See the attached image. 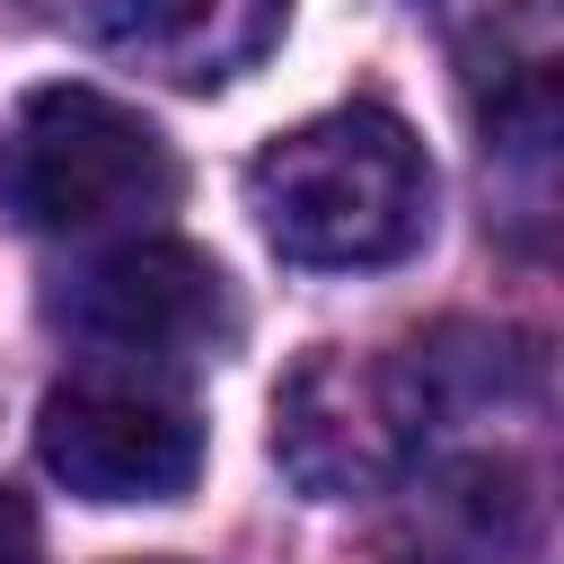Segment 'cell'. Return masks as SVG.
Wrapping results in <instances>:
<instances>
[{
  "label": "cell",
  "mask_w": 564,
  "mask_h": 564,
  "mask_svg": "<svg viewBox=\"0 0 564 564\" xmlns=\"http://www.w3.org/2000/svg\"><path fill=\"white\" fill-rule=\"evenodd\" d=\"M247 203L273 256L308 273H370L432 238V159L388 106H335L256 150Z\"/></svg>",
  "instance_id": "1"
},
{
  "label": "cell",
  "mask_w": 564,
  "mask_h": 564,
  "mask_svg": "<svg viewBox=\"0 0 564 564\" xmlns=\"http://www.w3.org/2000/svg\"><path fill=\"white\" fill-rule=\"evenodd\" d=\"M176 150L159 123L106 88H35L0 132V203L44 238L150 229L176 203Z\"/></svg>",
  "instance_id": "2"
},
{
  "label": "cell",
  "mask_w": 564,
  "mask_h": 564,
  "mask_svg": "<svg viewBox=\"0 0 564 564\" xmlns=\"http://www.w3.org/2000/svg\"><path fill=\"white\" fill-rule=\"evenodd\" d=\"M432 441V405L414 379V352H335L317 344L282 388H273V458L300 494L352 502L397 485Z\"/></svg>",
  "instance_id": "3"
},
{
  "label": "cell",
  "mask_w": 564,
  "mask_h": 564,
  "mask_svg": "<svg viewBox=\"0 0 564 564\" xmlns=\"http://www.w3.org/2000/svg\"><path fill=\"white\" fill-rule=\"evenodd\" d=\"M53 317L97 352L123 361L132 379H167V370H203L238 344V300L229 273L185 247V238H123L97 264L70 273V291L53 300Z\"/></svg>",
  "instance_id": "4"
},
{
  "label": "cell",
  "mask_w": 564,
  "mask_h": 564,
  "mask_svg": "<svg viewBox=\"0 0 564 564\" xmlns=\"http://www.w3.org/2000/svg\"><path fill=\"white\" fill-rule=\"evenodd\" d=\"M35 458L79 502H176L203 476V423L159 379H70L35 414Z\"/></svg>",
  "instance_id": "5"
},
{
  "label": "cell",
  "mask_w": 564,
  "mask_h": 564,
  "mask_svg": "<svg viewBox=\"0 0 564 564\" xmlns=\"http://www.w3.org/2000/svg\"><path fill=\"white\" fill-rule=\"evenodd\" d=\"M88 26L141 70L176 88H212L282 35V0H88Z\"/></svg>",
  "instance_id": "6"
},
{
  "label": "cell",
  "mask_w": 564,
  "mask_h": 564,
  "mask_svg": "<svg viewBox=\"0 0 564 564\" xmlns=\"http://www.w3.org/2000/svg\"><path fill=\"white\" fill-rule=\"evenodd\" d=\"M0 564H35V520L9 485H0Z\"/></svg>",
  "instance_id": "7"
},
{
  "label": "cell",
  "mask_w": 564,
  "mask_h": 564,
  "mask_svg": "<svg viewBox=\"0 0 564 564\" xmlns=\"http://www.w3.org/2000/svg\"><path fill=\"white\" fill-rule=\"evenodd\" d=\"M150 564H176V555H150Z\"/></svg>",
  "instance_id": "8"
}]
</instances>
